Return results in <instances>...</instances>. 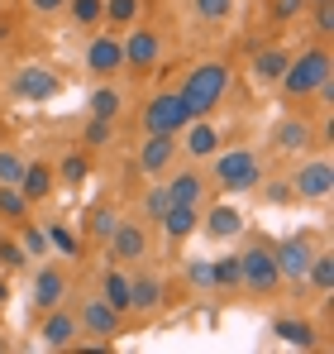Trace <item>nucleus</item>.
<instances>
[{
    "label": "nucleus",
    "instance_id": "14",
    "mask_svg": "<svg viewBox=\"0 0 334 354\" xmlns=\"http://www.w3.org/2000/svg\"><path fill=\"white\" fill-rule=\"evenodd\" d=\"M315 144H320V139H315V124L306 115H282L277 124H273V149H277V153H296V158H301V153H311Z\"/></svg>",
    "mask_w": 334,
    "mask_h": 354
},
{
    "label": "nucleus",
    "instance_id": "8",
    "mask_svg": "<svg viewBox=\"0 0 334 354\" xmlns=\"http://www.w3.org/2000/svg\"><path fill=\"white\" fill-rule=\"evenodd\" d=\"M330 192H334V163L325 153H315V158L301 153V163H296V173H291V196H301V201H325Z\"/></svg>",
    "mask_w": 334,
    "mask_h": 354
},
{
    "label": "nucleus",
    "instance_id": "43",
    "mask_svg": "<svg viewBox=\"0 0 334 354\" xmlns=\"http://www.w3.org/2000/svg\"><path fill=\"white\" fill-rule=\"evenodd\" d=\"M306 5H311V0H273V15H277V19H296Z\"/></svg>",
    "mask_w": 334,
    "mask_h": 354
},
{
    "label": "nucleus",
    "instance_id": "7",
    "mask_svg": "<svg viewBox=\"0 0 334 354\" xmlns=\"http://www.w3.org/2000/svg\"><path fill=\"white\" fill-rule=\"evenodd\" d=\"M10 91L19 96V101H29V106H48L62 96V77H57L53 67H39V62H24L14 77H10Z\"/></svg>",
    "mask_w": 334,
    "mask_h": 354
},
{
    "label": "nucleus",
    "instance_id": "44",
    "mask_svg": "<svg viewBox=\"0 0 334 354\" xmlns=\"http://www.w3.org/2000/svg\"><path fill=\"white\" fill-rule=\"evenodd\" d=\"M24 5H29L34 15H57V10H62L67 0H24Z\"/></svg>",
    "mask_w": 334,
    "mask_h": 354
},
{
    "label": "nucleus",
    "instance_id": "25",
    "mask_svg": "<svg viewBox=\"0 0 334 354\" xmlns=\"http://www.w3.org/2000/svg\"><path fill=\"white\" fill-rule=\"evenodd\" d=\"M286 58H291L286 48H263V53L253 58V82H258V86H277V77L286 72Z\"/></svg>",
    "mask_w": 334,
    "mask_h": 354
},
{
    "label": "nucleus",
    "instance_id": "37",
    "mask_svg": "<svg viewBox=\"0 0 334 354\" xmlns=\"http://www.w3.org/2000/svg\"><path fill=\"white\" fill-rule=\"evenodd\" d=\"M24 163H29V158H24L19 149H5V144H0V182H5V187H14V182H19Z\"/></svg>",
    "mask_w": 334,
    "mask_h": 354
},
{
    "label": "nucleus",
    "instance_id": "28",
    "mask_svg": "<svg viewBox=\"0 0 334 354\" xmlns=\"http://www.w3.org/2000/svg\"><path fill=\"white\" fill-rule=\"evenodd\" d=\"M210 292H239V254L210 259Z\"/></svg>",
    "mask_w": 334,
    "mask_h": 354
},
{
    "label": "nucleus",
    "instance_id": "12",
    "mask_svg": "<svg viewBox=\"0 0 334 354\" xmlns=\"http://www.w3.org/2000/svg\"><path fill=\"white\" fill-rule=\"evenodd\" d=\"M29 301H34V316H43L48 306L67 301V273H62V263L43 259V263L34 268V288H29Z\"/></svg>",
    "mask_w": 334,
    "mask_h": 354
},
{
    "label": "nucleus",
    "instance_id": "15",
    "mask_svg": "<svg viewBox=\"0 0 334 354\" xmlns=\"http://www.w3.org/2000/svg\"><path fill=\"white\" fill-rule=\"evenodd\" d=\"M106 244H110L115 263H139V259H148V230H144L139 221H119Z\"/></svg>",
    "mask_w": 334,
    "mask_h": 354
},
{
    "label": "nucleus",
    "instance_id": "6",
    "mask_svg": "<svg viewBox=\"0 0 334 354\" xmlns=\"http://www.w3.org/2000/svg\"><path fill=\"white\" fill-rule=\"evenodd\" d=\"M186 120H196L191 111H186V101H181L177 91H158V96H148L139 124H144V134H181Z\"/></svg>",
    "mask_w": 334,
    "mask_h": 354
},
{
    "label": "nucleus",
    "instance_id": "18",
    "mask_svg": "<svg viewBox=\"0 0 334 354\" xmlns=\"http://www.w3.org/2000/svg\"><path fill=\"white\" fill-rule=\"evenodd\" d=\"M14 187L24 192V201H29V206L48 201V196L57 192V173H53V163H43V158L24 163V173H19V182H14Z\"/></svg>",
    "mask_w": 334,
    "mask_h": 354
},
{
    "label": "nucleus",
    "instance_id": "27",
    "mask_svg": "<svg viewBox=\"0 0 334 354\" xmlns=\"http://www.w3.org/2000/svg\"><path fill=\"white\" fill-rule=\"evenodd\" d=\"M86 111L96 120H119V111H124V96H119V86H96L91 96H86Z\"/></svg>",
    "mask_w": 334,
    "mask_h": 354
},
{
    "label": "nucleus",
    "instance_id": "23",
    "mask_svg": "<svg viewBox=\"0 0 334 354\" xmlns=\"http://www.w3.org/2000/svg\"><path fill=\"white\" fill-rule=\"evenodd\" d=\"M158 225H163V235L172 239V244H181L186 235H196V230H201V206H167Z\"/></svg>",
    "mask_w": 334,
    "mask_h": 354
},
{
    "label": "nucleus",
    "instance_id": "41",
    "mask_svg": "<svg viewBox=\"0 0 334 354\" xmlns=\"http://www.w3.org/2000/svg\"><path fill=\"white\" fill-rule=\"evenodd\" d=\"M115 225H119V216H115V211H106V206H101V211H91V235H96V239H110Z\"/></svg>",
    "mask_w": 334,
    "mask_h": 354
},
{
    "label": "nucleus",
    "instance_id": "32",
    "mask_svg": "<svg viewBox=\"0 0 334 354\" xmlns=\"http://www.w3.org/2000/svg\"><path fill=\"white\" fill-rule=\"evenodd\" d=\"M62 10L72 15V24H77V29H101V15H106V0H67Z\"/></svg>",
    "mask_w": 334,
    "mask_h": 354
},
{
    "label": "nucleus",
    "instance_id": "3",
    "mask_svg": "<svg viewBox=\"0 0 334 354\" xmlns=\"http://www.w3.org/2000/svg\"><path fill=\"white\" fill-rule=\"evenodd\" d=\"M210 182L220 192H253L263 182V158L253 149H220L210 158Z\"/></svg>",
    "mask_w": 334,
    "mask_h": 354
},
{
    "label": "nucleus",
    "instance_id": "26",
    "mask_svg": "<svg viewBox=\"0 0 334 354\" xmlns=\"http://www.w3.org/2000/svg\"><path fill=\"white\" fill-rule=\"evenodd\" d=\"M14 239H19V249H24L29 259H53V244H48V230H43V225L19 221V225H14Z\"/></svg>",
    "mask_w": 334,
    "mask_h": 354
},
{
    "label": "nucleus",
    "instance_id": "5",
    "mask_svg": "<svg viewBox=\"0 0 334 354\" xmlns=\"http://www.w3.org/2000/svg\"><path fill=\"white\" fill-rule=\"evenodd\" d=\"M77 326H81V335H86V340L110 345L115 335L124 330V316H119L101 292H91V297H81V301H77Z\"/></svg>",
    "mask_w": 334,
    "mask_h": 354
},
{
    "label": "nucleus",
    "instance_id": "20",
    "mask_svg": "<svg viewBox=\"0 0 334 354\" xmlns=\"http://www.w3.org/2000/svg\"><path fill=\"white\" fill-rule=\"evenodd\" d=\"M163 306V278L153 273H129V311L134 316H153Z\"/></svg>",
    "mask_w": 334,
    "mask_h": 354
},
{
    "label": "nucleus",
    "instance_id": "35",
    "mask_svg": "<svg viewBox=\"0 0 334 354\" xmlns=\"http://www.w3.org/2000/svg\"><path fill=\"white\" fill-rule=\"evenodd\" d=\"M0 268H5V273L29 268V254L19 249V239H14V235H0Z\"/></svg>",
    "mask_w": 334,
    "mask_h": 354
},
{
    "label": "nucleus",
    "instance_id": "45",
    "mask_svg": "<svg viewBox=\"0 0 334 354\" xmlns=\"http://www.w3.org/2000/svg\"><path fill=\"white\" fill-rule=\"evenodd\" d=\"M5 301H10V278L0 273V311H5Z\"/></svg>",
    "mask_w": 334,
    "mask_h": 354
},
{
    "label": "nucleus",
    "instance_id": "21",
    "mask_svg": "<svg viewBox=\"0 0 334 354\" xmlns=\"http://www.w3.org/2000/svg\"><path fill=\"white\" fill-rule=\"evenodd\" d=\"M206 187H210V182L196 173V168H181V173L167 177V201H172V206H201V201H206Z\"/></svg>",
    "mask_w": 334,
    "mask_h": 354
},
{
    "label": "nucleus",
    "instance_id": "38",
    "mask_svg": "<svg viewBox=\"0 0 334 354\" xmlns=\"http://www.w3.org/2000/svg\"><path fill=\"white\" fill-rule=\"evenodd\" d=\"M167 206H172V201H167V182H153V187H148V196H144V216H148V225H158V221H163Z\"/></svg>",
    "mask_w": 334,
    "mask_h": 354
},
{
    "label": "nucleus",
    "instance_id": "2",
    "mask_svg": "<svg viewBox=\"0 0 334 354\" xmlns=\"http://www.w3.org/2000/svg\"><path fill=\"white\" fill-rule=\"evenodd\" d=\"M330 72H334L330 48H325V44H311V48H301V53L286 58V72L277 77V86H282L286 101H306V96H315V86H320Z\"/></svg>",
    "mask_w": 334,
    "mask_h": 354
},
{
    "label": "nucleus",
    "instance_id": "13",
    "mask_svg": "<svg viewBox=\"0 0 334 354\" xmlns=\"http://www.w3.org/2000/svg\"><path fill=\"white\" fill-rule=\"evenodd\" d=\"M177 144L186 149V158H196V163H210V158L220 153V124H215V120H206V115L186 120V129L177 134Z\"/></svg>",
    "mask_w": 334,
    "mask_h": 354
},
{
    "label": "nucleus",
    "instance_id": "16",
    "mask_svg": "<svg viewBox=\"0 0 334 354\" xmlns=\"http://www.w3.org/2000/svg\"><path fill=\"white\" fill-rule=\"evenodd\" d=\"M311 244L301 235H291V239H282V244H273V259H277V273H282V283H306V268H311Z\"/></svg>",
    "mask_w": 334,
    "mask_h": 354
},
{
    "label": "nucleus",
    "instance_id": "33",
    "mask_svg": "<svg viewBox=\"0 0 334 354\" xmlns=\"http://www.w3.org/2000/svg\"><path fill=\"white\" fill-rule=\"evenodd\" d=\"M139 10H144V0H106L101 24H110V29H129V24L139 19Z\"/></svg>",
    "mask_w": 334,
    "mask_h": 354
},
{
    "label": "nucleus",
    "instance_id": "29",
    "mask_svg": "<svg viewBox=\"0 0 334 354\" xmlns=\"http://www.w3.org/2000/svg\"><path fill=\"white\" fill-rule=\"evenodd\" d=\"M306 283L315 288V297H330V292H334V254H311Z\"/></svg>",
    "mask_w": 334,
    "mask_h": 354
},
{
    "label": "nucleus",
    "instance_id": "4",
    "mask_svg": "<svg viewBox=\"0 0 334 354\" xmlns=\"http://www.w3.org/2000/svg\"><path fill=\"white\" fill-rule=\"evenodd\" d=\"M282 288L277 259H273V244H248L239 254V292L248 297H273Z\"/></svg>",
    "mask_w": 334,
    "mask_h": 354
},
{
    "label": "nucleus",
    "instance_id": "46",
    "mask_svg": "<svg viewBox=\"0 0 334 354\" xmlns=\"http://www.w3.org/2000/svg\"><path fill=\"white\" fill-rule=\"evenodd\" d=\"M5 39H10V24H5V19H0V44H5Z\"/></svg>",
    "mask_w": 334,
    "mask_h": 354
},
{
    "label": "nucleus",
    "instance_id": "17",
    "mask_svg": "<svg viewBox=\"0 0 334 354\" xmlns=\"http://www.w3.org/2000/svg\"><path fill=\"white\" fill-rule=\"evenodd\" d=\"M177 153H181L177 134H144V144H139V168L148 177H163L167 168L177 163Z\"/></svg>",
    "mask_w": 334,
    "mask_h": 354
},
{
    "label": "nucleus",
    "instance_id": "19",
    "mask_svg": "<svg viewBox=\"0 0 334 354\" xmlns=\"http://www.w3.org/2000/svg\"><path fill=\"white\" fill-rule=\"evenodd\" d=\"M201 230H206V235L210 239H239L244 235V211H239V206H210V211H206V206H201Z\"/></svg>",
    "mask_w": 334,
    "mask_h": 354
},
{
    "label": "nucleus",
    "instance_id": "40",
    "mask_svg": "<svg viewBox=\"0 0 334 354\" xmlns=\"http://www.w3.org/2000/svg\"><path fill=\"white\" fill-rule=\"evenodd\" d=\"M186 283H191L196 292H210V259H191V263H186Z\"/></svg>",
    "mask_w": 334,
    "mask_h": 354
},
{
    "label": "nucleus",
    "instance_id": "24",
    "mask_svg": "<svg viewBox=\"0 0 334 354\" xmlns=\"http://www.w3.org/2000/svg\"><path fill=\"white\" fill-rule=\"evenodd\" d=\"M101 297L110 301L119 316H129V273H124V263H115V259H110V268L101 273Z\"/></svg>",
    "mask_w": 334,
    "mask_h": 354
},
{
    "label": "nucleus",
    "instance_id": "36",
    "mask_svg": "<svg viewBox=\"0 0 334 354\" xmlns=\"http://www.w3.org/2000/svg\"><path fill=\"white\" fill-rule=\"evenodd\" d=\"M191 10H196V19H206V24H224V19L234 15V0H191Z\"/></svg>",
    "mask_w": 334,
    "mask_h": 354
},
{
    "label": "nucleus",
    "instance_id": "30",
    "mask_svg": "<svg viewBox=\"0 0 334 354\" xmlns=\"http://www.w3.org/2000/svg\"><path fill=\"white\" fill-rule=\"evenodd\" d=\"M43 230H48V244H53V254H67V259H81V235H77L72 225H62V221H48Z\"/></svg>",
    "mask_w": 334,
    "mask_h": 354
},
{
    "label": "nucleus",
    "instance_id": "47",
    "mask_svg": "<svg viewBox=\"0 0 334 354\" xmlns=\"http://www.w3.org/2000/svg\"><path fill=\"white\" fill-rule=\"evenodd\" d=\"M311 5H320V0H311Z\"/></svg>",
    "mask_w": 334,
    "mask_h": 354
},
{
    "label": "nucleus",
    "instance_id": "42",
    "mask_svg": "<svg viewBox=\"0 0 334 354\" xmlns=\"http://www.w3.org/2000/svg\"><path fill=\"white\" fill-rule=\"evenodd\" d=\"M315 34H320V39L334 34V0H320V5H315Z\"/></svg>",
    "mask_w": 334,
    "mask_h": 354
},
{
    "label": "nucleus",
    "instance_id": "22",
    "mask_svg": "<svg viewBox=\"0 0 334 354\" xmlns=\"http://www.w3.org/2000/svg\"><path fill=\"white\" fill-rule=\"evenodd\" d=\"M273 335H277L282 345H291V350H315L320 345V335H315V326L306 316H277L273 321Z\"/></svg>",
    "mask_w": 334,
    "mask_h": 354
},
{
    "label": "nucleus",
    "instance_id": "9",
    "mask_svg": "<svg viewBox=\"0 0 334 354\" xmlns=\"http://www.w3.org/2000/svg\"><path fill=\"white\" fill-rule=\"evenodd\" d=\"M119 44H124V67L129 72H148V67H158L163 62V34L153 29V24H129V34H119Z\"/></svg>",
    "mask_w": 334,
    "mask_h": 354
},
{
    "label": "nucleus",
    "instance_id": "31",
    "mask_svg": "<svg viewBox=\"0 0 334 354\" xmlns=\"http://www.w3.org/2000/svg\"><path fill=\"white\" fill-rule=\"evenodd\" d=\"M29 201H24V192L19 187H5L0 182V221H10V225H19V221H29Z\"/></svg>",
    "mask_w": 334,
    "mask_h": 354
},
{
    "label": "nucleus",
    "instance_id": "34",
    "mask_svg": "<svg viewBox=\"0 0 334 354\" xmlns=\"http://www.w3.org/2000/svg\"><path fill=\"white\" fill-rule=\"evenodd\" d=\"M53 173H57V182H62V187H81V182L91 177V158H86V153H67Z\"/></svg>",
    "mask_w": 334,
    "mask_h": 354
},
{
    "label": "nucleus",
    "instance_id": "11",
    "mask_svg": "<svg viewBox=\"0 0 334 354\" xmlns=\"http://www.w3.org/2000/svg\"><path fill=\"white\" fill-rule=\"evenodd\" d=\"M39 335H43V345H48V350H72V345H77L81 326H77L72 301H57V306H48V311L39 316Z\"/></svg>",
    "mask_w": 334,
    "mask_h": 354
},
{
    "label": "nucleus",
    "instance_id": "39",
    "mask_svg": "<svg viewBox=\"0 0 334 354\" xmlns=\"http://www.w3.org/2000/svg\"><path fill=\"white\" fill-rule=\"evenodd\" d=\"M110 129H115L110 120H96V115H91V120H86V134H81V144H86V149H101V144H110Z\"/></svg>",
    "mask_w": 334,
    "mask_h": 354
},
{
    "label": "nucleus",
    "instance_id": "10",
    "mask_svg": "<svg viewBox=\"0 0 334 354\" xmlns=\"http://www.w3.org/2000/svg\"><path fill=\"white\" fill-rule=\"evenodd\" d=\"M86 72L91 77H115V72H124V44H119V34L115 29H96L91 34V44H86Z\"/></svg>",
    "mask_w": 334,
    "mask_h": 354
},
{
    "label": "nucleus",
    "instance_id": "1",
    "mask_svg": "<svg viewBox=\"0 0 334 354\" xmlns=\"http://www.w3.org/2000/svg\"><path fill=\"white\" fill-rule=\"evenodd\" d=\"M229 82H234V67H229L224 58H201L186 77H181L177 96L186 101L191 115H210L224 96H229Z\"/></svg>",
    "mask_w": 334,
    "mask_h": 354
}]
</instances>
